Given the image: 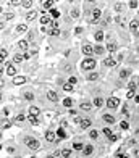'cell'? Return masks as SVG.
<instances>
[{"mask_svg":"<svg viewBox=\"0 0 139 158\" xmlns=\"http://www.w3.org/2000/svg\"><path fill=\"white\" fill-rule=\"evenodd\" d=\"M97 66V62H95V58H84L81 62V69L82 71H86V73H91V71H94Z\"/></svg>","mask_w":139,"mask_h":158,"instance_id":"obj_1","label":"cell"},{"mask_svg":"<svg viewBox=\"0 0 139 158\" xmlns=\"http://www.w3.org/2000/svg\"><path fill=\"white\" fill-rule=\"evenodd\" d=\"M2 71L7 74V76H10V77H16L18 76V68H16V65L10 62V63H7L5 66H2Z\"/></svg>","mask_w":139,"mask_h":158,"instance_id":"obj_2","label":"cell"},{"mask_svg":"<svg viewBox=\"0 0 139 158\" xmlns=\"http://www.w3.org/2000/svg\"><path fill=\"white\" fill-rule=\"evenodd\" d=\"M24 144H26V147L29 148V150H32V152H36V150H39V148H40V142L37 141V139H34V137L24 139Z\"/></svg>","mask_w":139,"mask_h":158,"instance_id":"obj_3","label":"cell"},{"mask_svg":"<svg viewBox=\"0 0 139 158\" xmlns=\"http://www.w3.org/2000/svg\"><path fill=\"white\" fill-rule=\"evenodd\" d=\"M105 105H107V108L108 110H117L120 105H121V100L118 99V97H108L107 99V102H105Z\"/></svg>","mask_w":139,"mask_h":158,"instance_id":"obj_4","label":"cell"},{"mask_svg":"<svg viewBox=\"0 0 139 158\" xmlns=\"http://www.w3.org/2000/svg\"><path fill=\"white\" fill-rule=\"evenodd\" d=\"M100 18H102V10H100V8H97V7L92 8L91 18H89V23H91V24H95V23H99Z\"/></svg>","mask_w":139,"mask_h":158,"instance_id":"obj_5","label":"cell"},{"mask_svg":"<svg viewBox=\"0 0 139 158\" xmlns=\"http://www.w3.org/2000/svg\"><path fill=\"white\" fill-rule=\"evenodd\" d=\"M81 52L82 55H86V58H91L92 55H94V45L92 44H82V47H81Z\"/></svg>","mask_w":139,"mask_h":158,"instance_id":"obj_6","label":"cell"},{"mask_svg":"<svg viewBox=\"0 0 139 158\" xmlns=\"http://www.w3.org/2000/svg\"><path fill=\"white\" fill-rule=\"evenodd\" d=\"M102 121L107 124V126H113V124H117V118L112 113H104L102 115Z\"/></svg>","mask_w":139,"mask_h":158,"instance_id":"obj_7","label":"cell"},{"mask_svg":"<svg viewBox=\"0 0 139 158\" xmlns=\"http://www.w3.org/2000/svg\"><path fill=\"white\" fill-rule=\"evenodd\" d=\"M102 65H104L105 68H113L118 65V62H117V58H113V57H105L102 60Z\"/></svg>","mask_w":139,"mask_h":158,"instance_id":"obj_8","label":"cell"},{"mask_svg":"<svg viewBox=\"0 0 139 158\" xmlns=\"http://www.w3.org/2000/svg\"><path fill=\"white\" fill-rule=\"evenodd\" d=\"M84 147H86V144L82 141H73V144H71L73 152H82V150H84Z\"/></svg>","mask_w":139,"mask_h":158,"instance_id":"obj_9","label":"cell"},{"mask_svg":"<svg viewBox=\"0 0 139 158\" xmlns=\"http://www.w3.org/2000/svg\"><path fill=\"white\" fill-rule=\"evenodd\" d=\"M91 126H92V119L91 118H82V121L79 123V128L82 129V131H87V129H91Z\"/></svg>","mask_w":139,"mask_h":158,"instance_id":"obj_10","label":"cell"},{"mask_svg":"<svg viewBox=\"0 0 139 158\" xmlns=\"http://www.w3.org/2000/svg\"><path fill=\"white\" fill-rule=\"evenodd\" d=\"M94 152H95V147L92 145V144H86L84 150H82L81 153H82V155H84V156H91V155H92V153H94Z\"/></svg>","mask_w":139,"mask_h":158,"instance_id":"obj_11","label":"cell"},{"mask_svg":"<svg viewBox=\"0 0 139 158\" xmlns=\"http://www.w3.org/2000/svg\"><path fill=\"white\" fill-rule=\"evenodd\" d=\"M99 77H100V74L97 73V71H91V73H87L86 74V79L89 82H95V81H99Z\"/></svg>","mask_w":139,"mask_h":158,"instance_id":"obj_12","label":"cell"},{"mask_svg":"<svg viewBox=\"0 0 139 158\" xmlns=\"http://www.w3.org/2000/svg\"><path fill=\"white\" fill-rule=\"evenodd\" d=\"M137 86H139V76H133V77H131V81H129V84H128V89L136 90V89H137Z\"/></svg>","mask_w":139,"mask_h":158,"instance_id":"obj_13","label":"cell"},{"mask_svg":"<svg viewBox=\"0 0 139 158\" xmlns=\"http://www.w3.org/2000/svg\"><path fill=\"white\" fill-rule=\"evenodd\" d=\"M92 108H94L92 102H82V103H79V110H81V111H84V113H87V111H91Z\"/></svg>","mask_w":139,"mask_h":158,"instance_id":"obj_14","label":"cell"},{"mask_svg":"<svg viewBox=\"0 0 139 158\" xmlns=\"http://www.w3.org/2000/svg\"><path fill=\"white\" fill-rule=\"evenodd\" d=\"M105 50H107L108 53H113V52H117L118 50V44L117 42H113V40H110V42L105 45Z\"/></svg>","mask_w":139,"mask_h":158,"instance_id":"obj_15","label":"cell"},{"mask_svg":"<svg viewBox=\"0 0 139 158\" xmlns=\"http://www.w3.org/2000/svg\"><path fill=\"white\" fill-rule=\"evenodd\" d=\"M11 62L15 63V65H20V63H23V62H24V55H23L21 52L15 53V55L11 57Z\"/></svg>","mask_w":139,"mask_h":158,"instance_id":"obj_16","label":"cell"},{"mask_svg":"<svg viewBox=\"0 0 139 158\" xmlns=\"http://www.w3.org/2000/svg\"><path fill=\"white\" fill-rule=\"evenodd\" d=\"M39 21H40V24H42V27H45L47 24H52V18H50V15H42L39 18Z\"/></svg>","mask_w":139,"mask_h":158,"instance_id":"obj_17","label":"cell"},{"mask_svg":"<svg viewBox=\"0 0 139 158\" xmlns=\"http://www.w3.org/2000/svg\"><path fill=\"white\" fill-rule=\"evenodd\" d=\"M104 39H105V34H104V29H100V31H95V34H94V40L97 44H100V42H104Z\"/></svg>","mask_w":139,"mask_h":158,"instance_id":"obj_18","label":"cell"},{"mask_svg":"<svg viewBox=\"0 0 139 158\" xmlns=\"http://www.w3.org/2000/svg\"><path fill=\"white\" fill-rule=\"evenodd\" d=\"M18 49L23 50V52H27V49H29V40H27V39H21L20 42H18Z\"/></svg>","mask_w":139,"mask_h":158,"instance_id":"obj_19","label":"cell"},{"mask_svg":"<svg viewBox=\"0 0 139 158\" xmlns=\"http://www.w3.org/2000/svg\"><path fill=\"white\" fill-rule=\"evenodd\" d=\"M57 132H55V131H47V132H45V141H47V142H55V141H57Z\"/></svg>","mask_w":139,"mask_h":158,"instance_id":"obj_20","label":"cell"},{"mask_svg":"<svg viewBox=\"0 0 139 158\" xmlns=\"http://www.w3.org/2000/svg\"><path fill=\"white\" fill-rule=\"evenodd\" d=\"M47 100L49 102H58V94H57V90H49L47 92Z\"/></svg>","mask_w":139,"mask_h":158,"instance_id":"obj_21","label":"cell"},{"mask_svg":"<svg viewBox=\"0 0 139 158\" xmlns=\"http://www.w3.org/2000/svg\"><path fill=\"white\" fill-rule=\"evenodd\" d=\"M137 29H139V18H134V20L129 21V31L136 32Z\"/></svg>","mask_w":139,"mask_h":158,"instance_id":"obj_22","label":"cell"},{"mask_svg":"<svg viewBox=\"0 0 139 158\" xmlns=\"http://www.w3.org/2000/svg\"><path fill=\"white\" fill-rule=\"evenodd\" d=\"M37 16H39V13H37V11L31 10V11H27V13H26V21H27V23H31V21H34Z\"/></svg>","mask_w":139,"mask_h":158,"instance_id":"obj_23","label":"cell"},{"mask_svg":"<svg viewBox=\"0 0 139 158\" xmlns=\"http://www.w3.org/2000/svg\"><path fill=\"white\" fill-rule=\"evenodd\" d=\"M73 105H75V100H73L71 97H65V99H63V106H65V108H70V110H71Z\"/></svg>","mask_w":139,"mask_h":158,"instance_id":"obj_24","label":"cell"},{"mask_svg":"<svg viewBox=\"0 0 139 158\" xmlns=\"http://www.w3.org/2000/svg\"><path fill=\"white\" fill-rule=\"evenodd\" d=\"M70 15H71L73 20H78V18L81 16V10H79L78 7H73V8H71V11H70Z\"/></svg>","mask_w":139,"mask_h":158,"instance_id":"obj_25","label":"cell"},{"mask_svg":"<svg viewBox=\"0 0 139 158\" xmlns=\"http://www.w3.org/2000/svg\"><path fill=\"white\" fill-rule=\"evenodd\" d=\"M26 82V76H16L13 77V86H21Z\"/></svg>","mask_w":139,"mask_h":158,"instance_id":"obj_26","label":"cell"},{"mask_svg":"<svg viewBox=\"0 0 139 158\" xmlns=\"http://www.w3.org/2000/svg\"><path fill=\"white\" fill-rule=\"evenodd\" d=\"M99 131H97V129H94V128H91L89 129V134H87V136H89V139L91 141H95V139H99Z\"/></svg>","mask_w":139,"mask_h":158,"instance_id":"obj_27","label":"cell"},{"mask_svg":"<svg viewBox=\"0 0 139 158\" xmlns=\"http://www.w3.org/2000/svg\"><path fill=\"white\" fill-rule=\"evenodd\" d=\"M129 73H131V71H129L128 68H123V69H120L118 77H120V79H128V77H129Z\"/></svg>","mask_w":139,"mask_h":158,"instance_id":"obj_28","label":"cell"},{"mask_svg":"<svg viewBox=\"0 0 139 158\" xmlns=\"http://www.w3.org/2000/svg\"><path fill=\"white\" fill-rule=\"evenodd\" d=\"M29 115L31 116H39L40 115V108H39V106H36V105H31L29 106Z\"/></svg>","mask_w":139,"mask_h":158,"instance_id":"obj_29","label":"cell"},{"mask_svg":"<svg viewBox=\"0 0 139 158\" xmlns=\"http://www.w3.org/2000/svg\"><path fill=\"white\" fill-rule=\"evenodd\" d=\"M27 121H29L32 126H39L40 119H39V116H31V115H27Z\"/></svg>","mask_w":139,"mask_h":158,"instance_id":"obj_30","label":"cell"},{"mask_svg":"<svg viewBox=\"0 0 139 158\" xmlns=\"http://www.w3.org/2000/svg\"><path fill=\"white\" fill-rule=\"evenodd\" d=\"M92 105H94L95 108H102V106H104V99H102V97H95V99L92 100Z\"/></svg>","mask_w":139,"mask_h":158,"instance_id":"obj_31","label":"cell"},{"mask_svg":"<svg viewBox=\"0 0 139 158\" xmlns=\"http://www.w3.org/2000/svg\"><path fill=\"white\" fill-rule=\"evenodd\" d=\"M7 57H8V52H7V49L3 47L2 50H0V60H2V66H5V60H7Z\"/></svg>","mask_w":139,"mask_h":158,"instance_id":"obj_32","label":"cell"},{"mask_svg":"<svg viewBox=\"0 0 139 158\" xmlns=\"http://www.w3.org/2000/svg\"><path fill=\"white\" fill-rule=\"evenodd\" d=\"M26 31H27V24H26V23H23V24H18L16 29H15L16 34H23V32H26Z\"/></svg>","mask_w":139,"mask_h":158,"instance_id":"obj_33","label":"cell"},{"mask_svg":"<svg viewBox=\"0 0 139 158\" xmlns=\"http://www.w3.org/2000/svg\"><path fill=\"white\" fill-rule=\"evenodd\" d=\"M55 132H57V137H58V139H66V131H65L63 126H60Z\"/></svg>","mask_w":139,"mask_h":158,"instance_id":"obj_34","label":"cell"},{"mask_svg":"<svg viewBox=\"0 0 139 158\" xmlns=\"http://www.w3.org/2000/svg\"><path fill=\"white\" fill-rule=\"evenodd\" d=\"M23 97H24V100H26V102H34V99H36V95L32 94L31 90L24 92V94H23Z\"/></svg>","mask_w":139,"mask_h":158,"instance_id":"obj_35","label":"cell"},{"mask_svg":"<svg viewBox=\"0 0 139 158\" xmlns=\"http://www.w3.org/2000/svg\"><path fill=\"white\" fill-rule=\"evenodd\" d=\"M104 52H105V49L102 47L100 44L94 45V55H104Z\"/></svg>","mask_w":139,"mask_h":158,"instance_id":"obj_36","label":"cell"},{"mask_svg":"<svg viewBox=\"0 0 139 158\" xmlns=\"http://www.w3.org/2000/svg\"><path fill=\"white\" fill-rule=\"evenodd\" d=\"M53 2H50V0H45V2H42V8L44 10H53Z\"/></svg>","mask_w":139,"mask_h":158,"instance_id":"obj_37","label":"cell"},{"mask_svg":"<svg viewBox=\"0 0 139 158\" xmlns=\"http://www.w3.org/2000/svg\"><path fill=\"white\" fill-rule=\"evenodd\" d=\"M62 89H63V92H73L75 90V86H71L70 82H63Z\"/></svg>","mask_w":139,"mask_h":158,"instance_id":"obj_38","label":"cell"},{"mask_svg":"<svg viewBox=\"0 0 139 158\" xmlns=\"http://www.w3.org/2000/svg\"><path fill=\"white\" fill-rule=\"evenodd\" d=\"M71 153H73V148H63V150H62V156L63 158H71Z\"/></svg>","mask_w":139,"mask_h":158,"instance_id":"obj_39","label":"cell"},{"mask_svg":"<svg viewBox=\"0 0 139 158\" xmlns=\"http://www.w3.org/2000/svg\"><path fill=\"white\" fill-rule=\"evenodd\" d=\"M60 34H62V31H60V29H55V27H50V29H49V36H52V37H57Z\"/></svg>","mask_w":139,"mask_h":158,"instance_id":"obj_40","label":"cell"},{"mask_svg":"<svg viewBox=\"0 0 139 158\" xmlns=\"http://www.w3.org/2000/svg\"><path fill=\"white\" fill-rule=\"evenodd\" d=\"M21 7H23V8H27V10H29V8L32 7V0H21Z\"/></svg>","mask_w":139,"mask_h":158,"instance_id":"obj_41","label":"cell"},{"mask_svg":"<svg viewBox=\"0 0 139 158\" xmlns=\"http://www.w3.org/2000/svg\"><path fill=\"white\" fill-rule=\"evenodd\" d=\"M58 16H60V11L58 10H55V8H53V10H50V18H52L53 21L58 20Z\"/></svg>","mask_w":139,"mask_h":158,"instance_id":"obj_42","label":"cell"},{"mask_svg":"<svg viewBox=\"0 0 139 158\" xmlns=\"http://www.w3.org/2000/svg\"><path fill=\"white\" fill-rule=\"evenodd\" d=\"M102 132H104V136H105V137H110V136L113 134V132H112V129H110L108 126H105L104 129H102Z\"/></svg>","mask_w":139,"mask_h":158,"instance_id":"obj_43","label":"cell"},{"mask_svg":"<svg viewBox=\"0 0 139 158\" xmlns=\"http://www.w3.org/2000/svg\"><path fill=\"white\" fill-rule=\"evenodd\" d=\"M66 82H70L71 86H76V84H78V77H76V76H70Z\"/></svg>","mask_w":139,"mask_h":158,"instance_id":"obj_44","label":"cell"},{"mask_svg":"<svg viewBox=\"0 0 139 158\" xmlns=\"http://www.w3.org/2000/svg\"><path fill=\"white\" fill-rule=\"evenodd\" d=\"M136 97V90H131V89H128V92H126V99L129 100V99H134Z\"/></svg>","mask_w":139,"mask_h":158,"instance_id":"obj_45","label":"cell"},{"mask_svg":"<svg viewBox=\"0 0 139 158\" xmlns=\"http://www.w3.org/2000/svg\"><path fill=\"white\" fill-rule=\"evenodd\" d=\"M82 31H84V29H82L81 26H76V27H75V36H76V37H79V36L82 34Z\"/></svg>","mask_w":139,"mask_h":158,"instance_id":"obj_46","label":"cell"},{"mask_svg":"<svg viewBox=\"0 0 139 158\" xmlns=\"http://www.w3.org/2000/svg\"><path fill=\"white\" fill-rule=\"evenodd\" d=\"M13 16H15V13L8 11V13H5V15H3V20H5V21H8V20H11Z\"/></svg>","mask_w":139,"mask_h":158,"instance_id":"obj_47","label":"cell"},{"mask_svg":"<svg viewBox=\"0 0 139 158\" xmlns=\"http://www.w3.org/2000/svg\"><path fill=\"white\" fill-rule=\"evenodd\" d=\"M128 5H129V8H137L139 7V2H137V0H131Z\"/></svg>","mask_w":139,"mask_h":158,"instance_id":"obj_48","label":"cell"},{"mask_svg":"<svg viewBox=\"0 0 139 158\" xmlns=\"http://www.w3.org/2000/svg\"><path fill=\"white\" fill-rule=\"evenodd\" d=\"M120 128H121L123 131H126V129H129V124L126 121H121V123H120Z\"/></svg>","mask_w":139,"mask_h":158,"instance_id":"obj_49","label":"cell"},{"mask_svg":"<svg viewBox=\"0 0 139 158\" xmlns=\"http://www.w3.org/2000/svg\"><path fill=\"white\" fill-rule=\"evenodd\" d=\"M24 119H26L24 115H18L16 118H15V121H16V123H21V121H24Z\"/></svg>","mask_w":139,"mask_h":158,"instance_id":"obj_50","label":"cell"},{"mask_svg":"<svg viewBox=\"0 0 139 158\" xmlns=\"http://www.w3.org/2000/svg\"><path fill=\"white\" fill-rule=\"evenodd\" d=\"M108 139H110L112 142H115V141H118V139H120V134H115V132H113V134H112V136H110Z\"/></svg>","mask_w":139,"mask_h":158,"instance_id":"obj_51","label":"cell"},{"mask_svg":"<svg viewBox=\"0 0 139 158\" xmlns=\"http://www.w3.org/2000/svg\"><path fill=\"white\" fill-rule=\"evenodd\" d=\"M115 11H121V8H123V3H115Z\"/></svg>","mask_w":139,"mask_h":158,"instance_id":"obj_52","label":"cell"},{"mask_svg":"<svg viewBox=\"0 0 139 158\" xmlns=\"http://www.w3.org/2000/svg\"><path fill=\"white\" fill-rule=\"evenodd\" d=\"M23 55H24V60H29L31 58V53L29 52H23Z\"/></svg>","mask_w":139,"mask_h":158,"instance_id":"obj_53","label":"cell"},{"mask_svg":"<svg viewBox=\"0 0 139 158\" xmlns=\"http://www.w3.org/2000/svg\"><path fill=\"white\" fill-rule=\"evenodd\" d=\"M65 71H66V73H71V65H66V66H65Z\"/></svg>","mask_w":139,"mask_h":158,"instance_id":"obj_54","label":"cell"},{"mask_svg":"<svg viewBox=\"0 0 139 158\" xmlns=\"http://www.w3.org/2000/svg\"><path fill=\"white\" fill-rule=\"evenodd\" d=\"M123 57H124V55H123V53H120V55H118V58H117V62L120 63V62H121V60H123Z\"/></svg>","mask_w":139,"mask_h":158,"instance_id":"obj_55","label":"cell"},{"mask_svg":"<svg viewBox=\"0 0 139 158\" xmlns=\"http://www.w3.org/2000/svg\"><path fill=\"white\" fill-rule=\"evenodd\" d=\"M134 102H136V103L139 105V95H136V97H134Z\"/></svg>","mask_w":139,"mask_h":158,"instance_id":"obj_56","label":"cell"},{"mask_svg":"<svg viewBox=\"0 0 139 158\" xmlns=\"http://www.w3.org/2000/svg\"><path fill=\"white\" fill-rule=\"evenodd\" d=\"M47 158H57V155H47Z\"/></svg>","mask_w":139,"mask_h":158,"instance_id":"obj_57","label":"cell"},{"mask_svg":"<svg viewBox=\"0 0 139 158\" xmlns=\"http://www.w3.org/2000/svg\"><path fill=\"white\" fill-rule=\"evenodd\" d=\"M29 158H37V156H29Z\"/></svg>","mask_w":139,"mask_h":158,"instance_id":"obj_58","label":"cell"},{"mask_svg":"<svg viewBox=\"0 0 139 158\" xmlns=\"http://www.w3.org/2000/svg\"><path fill=\"white\" fill-rule=\"evenodd\" d=\"M137 16H139V10H137Z\"/></svg>","mask_w":139,"mask_h":158,"instance_id":"obj_59","label":"cell"},{"mask_svg":"<svg viewBox=\"0 0 139 158\" xmlns=\"http://www.w3.org/2000/svg\"><path fill=\"white\" fill-rule=\"evenodd\" d=\"M137 148H139V145H137Z\"/></svg>","mask_w":139,"mask_h":158,"instance_id":"obj_60","label":"cell"}]
</instances>
